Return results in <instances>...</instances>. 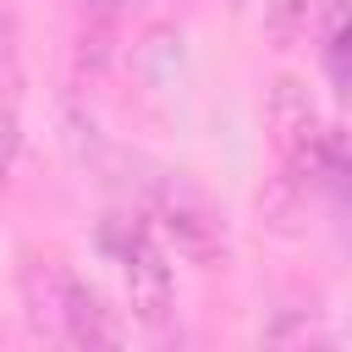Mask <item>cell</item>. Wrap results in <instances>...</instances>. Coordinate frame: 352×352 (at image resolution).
Here are the masks:
<instances>
[{
  "instance_id": "277c9868",
  "label": "cell",
  "mask_w": 352,
  "mask_h": 352,
  "mask_svg": "<svg viewBox=\"0 0 352 352\" xmlns=\"http://www.w3.org/2000/svg\"><path fill=\"white\" fill-rule=\"evenodd\" d=\"M270 132H275V148H280V165H286V182L292 187H308V170H314V154H319V110L308 99V88L297 77H280L275 94H270Z\"/></svg>"
},
{
  "instance_id": "5b68a950",
  "label": "cell",
  "mask_w": 352,
  "mask_h": 352,
  "mask_svg": "<svg viewBox=\"0 0 352 352\" xmlns=\"http://www.w3.org/2000/svg\"><path fill=\"white\" fill-rule=\"evenodd\" d=\"M16 148H22V121H16V94L0 99V176H11L16 165Z\"/></svg>"
},
{
  "instance_id": "3957f363",
  "label": "cell",
  "mask_w": 352,
  "mask_h": 352,
  "mask_svg": "<svg viewBox=\"0 0 352 352\" xmlns=\"http://www.w3.org/2000/svg\"><path fill=\"white\" fill-rule=\"evenodd\" d=\"M154 214H160V226L170 231L176 253H187L192 264H214V258L226 253L220 220H214V209L198 198V187H192V182H182V176H170V170H160V182H154Z\"/></svg>"
},
{
  "instance_id": "8992f818",
  "label": "cell",
  "mask_w": 352,
  "mask_h": 352,
  "mask_svg": "<svg viewBox=\"0 0 352 352\" xmlns=\"http://www.w3.org/2000/svg\"><path fill=\"white\" fill-rule=\"evenodd\" d=\"M99 6H110V11H121V6H143V0H99Z\"/></svg>"
},
{
  "instance_id": "7a4b0ae2",
  "label": "cell",
  "mask_w": 352,
  "mask_h": 352,
  "mask_svg": "<svg viewBox=\"0 0 352 352\" xmlns=\"http://www.w3.org/2000/svg\"><path fill=\"white\" fill-rule=\"evenodd\" d=\"M28 292H33V324L50 330L55 341H66V346H116L121 341V324L110 319V308L66 264H38L28 275Z\"/></svg>"
},
{
  "instance_id": "6da1fadb",
  "label": "cell",
  "mask_w": 352,
  "mask_h": 352,
  "mask_svg": "<svg viewBox=\"0 0 352 352\" xmlns=\"http://www.w3.org/2000/svg\"><path fill=\"white\" fill-rule=\"evenodd\" d=\"M99 248L121 264V275H126V297H132L138 324L160 330V324L170 319L176 280H170L165 248L154 242L148 220H138V214H104V226H99Z\"/></svg>"
}]
</instances>
